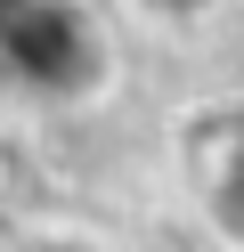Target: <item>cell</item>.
Listing matches in <instances>:
<instances>
[{"label": "cell", "mask_w": 244, "mask_h": 252, "mask_svg": "<svg viewBox=\"0 0 244 252\" xmlns=\"http://www.w3.org/2000/svg\"><path fill=\"white\" fill-rule=\"evenodd\" d=\"M0 65L25 90H90L106 65L90 8L81 0H0Z\"/></svg>", "instance_id": "obj_1"}, {"label": "cell", "mask_w": 244, "mask_h": 252, "mask_svg": "<svg viewBox=\"0 0 244 252\" xmlns=\"http://www.w3.org/2000/svg\"><path fill=\"white\" fill-rule=\"evenodd\" d=\"M195 203H204L211 236L244 252V98L195 130Z\"/></svg>", "instance_id": "obj_2"}, {"label": "cell", "mask_w": 244, "mask_h": 252, "mask_svg": "<svg viewBox=\"0 0 244 252\" xmlns=\"http://www.w3.org/2000/svg\"><path fill=\"white\" fill-rule=\"evenodd\" d=\"M139 8H155V17H171V25H195V17H211L220 0H139Z\"/></svg>", "instance_id": "obj_3"}]
</instances>
